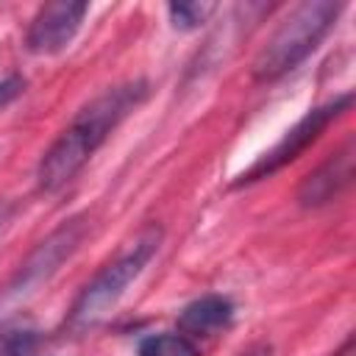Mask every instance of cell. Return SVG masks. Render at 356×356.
Listing matches in <instances>:
<instances>
[{"mask_svg":"<svg viewBox=\"0 0 356 356\" xmlns=\"http://www.w3.org/2000/svg\"><path fill=\"white\" fill-rule=\"evenodd\" d=\"M150 86L142 78L114 83L95 95L86 106L75 111V117L67 122V128L53 139V145L44 150L36 167V186L42 192H58L64 189L97 153V147L111 136V131L136 111Z\"/></svg>","mask_w":356,"mask_h":356,"instance_id":"6da1fadb","label":"cell"},{"mask_svg":"<svg viewBox=\"0 0 356 356\" xmlns=\"http://www.w3.org/2000/svg\"><path fill=\"white\" fill-rule=\"evenodd\" d=\"M342 11V3L334 0H306L295 6L286 19L273 31L267 44L256 53L250 75L259 83H270L292 72L300 61H306L317 44L328 36L337 17Z\"/></svg>","mask_w":356,"mask_h":356,"instance_id":"7a4b0ae2","label":"cell"},{"mask_svg":"<svg viewBox=\"0 0 356 356\" xmlns=\"http://www.w3.org/2000/svg\"><path fill=\"white\" fill-rule=\"evenodd\" d=\"M161 225H145L114 259H108L75 295L67 325L70 328H86L97 323L108 309L117 306V300L125 295V289L139 278V273L147 267V261L156 256L161 245Z\"/></svg>","mask_w":356,"mask_h":356,"instance_id":"3957f363","label":"cell"},{"mask_svg":"<svg viewBox=\"0 0 356 356\" xmlns=\"http://www.w3.org/2000/svg\"><path fill=\"white\" fill-rule=\"evenodd\" d=\"M86 228H89V222H86V217H81V214H78V217H70V220H64L58 228H53V231L19 261V267L11 273V278L0 286V306H8V303H14V300L31 295V292H36L44 281H50V278L58 273V267L78 250L81 239L86 236Z\"/></svg>","mask_w":356,"mask_h":356,"instance_id":"277c9868","label":"cell"},{"mask_svg":"<svg viewBox=\"0 0 356 356\" xmlns=\"http://www.w3.org/2000/svg\"><path fill=\"white\" fill-rule=\"evenodd\" d=\"M350 103H353V92H342V95L331 97L328 103H323V106L306 111L267 153H261V156L234 181V186L256 184V181H261V178H267V175H273V172H278V170L286 167L289 161H295L309 145H314V142L320 139V134H323L337 117H342L345 111H350Z\"/></svg>","mask_w":356,"mask_h":356,"instance_id":"5b68a950","label":"cell"},{"mask_svg":"<svg viewBox=\"0 0 356 356\" xmlns=\"http://www.w3.org/2000/svg\"><path fill=\"white\" fill-rule=\"evenodd\" d=\"M86 11H89L86 3H70V0L42 6L25 31V47L33 56H53L64 50L75 39Z\"/></svg>","mask_w":356,"mask_h":356,"instance_id":"8992f818","label":"cell"},{"mask_svg":"<svg viewBox=\"0 0 356 356\" xmlns=\"http://www.w3.org/2000/svg\"><path fill=\"white\" fill-rule=\"evenodd\" d=\"M353 139H348L339 150H334L317 170H312L298 186V203L303 209H317L337 200L353 181Z\"/></svg>","mask_w":356,"mask_h":356,"instance_id":"52a82bcc","label":"cell"},{"mask_svg":"<svg viewBox=\"0 0 356 356\" xmlns=\"http://www.w3.org/2000/svg\"><path fill=\"white\" fill-rule=\"evenodd\" d=\"M234 320V303L225 295L209 292L200 295L195 300H189L181 314H178V331L186 334L189 339H200V337H214L220 331H225Z\"/></svg>","mask_w":356,"mask_h":356,"instance_id":"ba28073f","label":"cell"},{"mask_svg":"<svg viewBox=\"0 0 356 356\" xmlns=\"http://www.w3.org/2000/svg\"><path fill=\"white\" fill-rule=\"evenodd\" d=\"M42 334L31 323H0V356H36Z\"/></svg>","mask_w":356,"mask_h":356,"instance_id":"9c48e42d","label":"cell"},{"mask_svg":"<svg viewBox=\"0 0 356 356\" xmlns=\"http://www.w3.org/2000/svg\"><path fill=\"white\" fill-rule=\"evenodd\" d=\"M136 356H200V348L181 331H161L145 337L136 348Z\"/></svg>","mask_w":356,"mask_h":356,"instance_id":"30bf717a","label":"cell"},{"mask_svg":"<svg viewBox=\"0 0 356 356\" xmlns=\"http://www.w3.org/2000/svg\"><path fill=\"white\" fill-rule=\"evenodd\" d=\"M214 3H170L167 14L175 31H195L214 14Z\"/></svg>","mask_w":356,"mask_h":356,"instance_id":"8fae6325","label":"cell"},{"mask_svg":"<svg viewBox=\"0 0 356 356\" xmlns=\"http://www.w3.org/2000/svg\"><path fill=\"white\" fill-rule=\"evenodd\" d=\"M25 86H28V81H25L19 72H11V75L0 78V111H3L8 103H14V100L25 92Z\"/></svg>","mask_w":356,"mask_h":356,"instance_id":"7c38bea8","label":"cell"},{"mask_svg":"<svg viewBox=\"0 0 356 356\" xmlns=\"http://www.w3.org/2000/svg\"><path fill=\"white\" fill-rule=\"evenodd\" d=\"M236 356H273V348L267 345V342H253V345H248L242 353H236Z\"/></svg>","mask_w":356,"mask_h":356,"instance_id":"4fadbf2b","label":"cell"},{"mask_svg":"<svg viewBox=\"0 0 356 356\" xmlns=\"http://www.w3.org/2000/svg\"><path fill=\"white\" fill-rule=\"evenodd\" d=\"M3 217H6V209H3V206H0V222H3Z\"/></svg>","mask_w":356,"mask_h":356,"instance_id":"5bb4252c","label":"cell"}]
</instances>
